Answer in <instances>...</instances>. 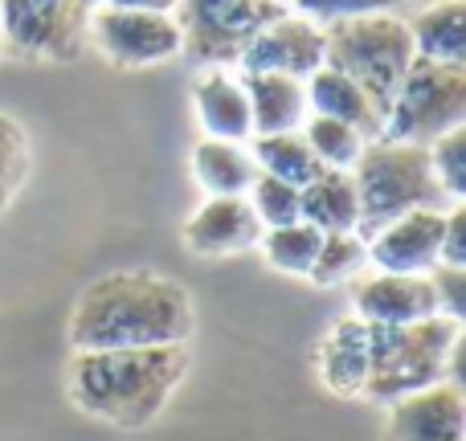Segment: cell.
Returning a JSON list of instances; mask_svg holds the SVG:
<instances>
[{"mask_svg":"<svg viewBox=\"0 0 466 441\" xmlns=\"http://www.w3.org/2000/svg\"><path fill=\"white\" fill-rule=\"evenodd\" d=\"M193 336V303L180 282L152 270H119L90 282L70 315L74 352L164 347Z\"/></svg>","mask_w":466,"mask_h":441,"instance_id":"obj_1","label":"cell"},{"mask_svg":"<svg viewBox=\"0 0 466 441\" xmlns=\"http://www.w3.org/2000/svg\"><path fill=\"white\" fill-rule=\"evenodd\" d=\"M188 372V347H115V352H74L70 401L82 413L119 429H144L164 413Z\"/></svg>","mask_w":466,"mask_h":441,"instance_id":"obj_2","label":"cell"},{"mask_svg":"<svg viewBox=\"0 0 466 441\" xmlns=\"http://www.w3.org/2000/svg\"><path fill=\"white\" fill-rule=\"evenodd\" d=\"M372 331V360L364 401L393 405L421 388L442 380L462 385V323L446 315H430L401 327H369Z\"/></svg>","mask_w":466,"mask_h":441,"instance_id":"obj_3","label":"cell"},{"mask_svg":"<svg viewBox=\"0 0 466 441\" xmlns=\"http://www.w3.org/2000/svg\"><path fill=\"white\" fill-rule=\"evenodd\" d=\"M352 185L360 196V233L364 241L389 221L418 209H451V196L438 185L430 147L397 144V139H369L360 160L352 164Z\"/></svg>","mask_w":466,"mask_h":441,"instance_id":"obj_4","label":"cell"},{"mask_svg":"<svg viewBox=\"0 0 466 441\" xmlns=\"http://www.w3.org/2000/svg\"><path fill=\"white\" fill-rule=\"evenodd\" d=\"M323 25V65L352 78L380 111L389 115L405 70L413 65V37L405 16H336Z\"/></svg>","mask_w":466,"mask_h":441,"instance_id":"obj_5","label":"cell"},{"mask_svg":"<svg viewBox=\"0 0 466 441\" xmlns=\"http://www.w3.org/2000/svg\"><path fill=\"white\" fill-rule=\"evenodd\" d=\"M466 127V65L413 57L385 115V135L430 147L438 135Z\"/></svg>","mask_w":466,"mask_h":441,"instance_id":"obj_6","label":"cell"},{"mask_svg":"<svg viewBox=\"0 0 466 441\" xmlns=\"http://www.w3.org/2000/svg\"><path fill=\"white\" fill-rule=\"evenodd\" d=\"M287 8L274 0H177L180 54L201 70H229L241 49Z\"/></svg>","mask_w":466,"mask_h":441,"instance_id":"obj_7","label":"cell"},{"mask_svg":"<svg viewBox=\"0 0 466 441\" xmlns=\"http://www.w3.org/2000/svg\"><path fill=\"white\" fill-rule=\"evenodd\" d=\"M90 13L86 0H0V41L21 62H78Z\"/></svg>","mask_w":466,"mask_h":441,"instance_id":"obj_8","label":"cell"},{"mask_svg":"<svg viewBox=\"0 0 466 441\" xmlns=\"http://www.w3.org/2000/svg\"><path fill=\"white\" fill-rule=\"evenodd\" d=\"M86 41L111 65L136 70V65H160L180 54V29L172 13H147V8H95L86 21Z\"/></svg>","mask_w":466,"mask_h":441,"instance_id":"obj_9","label":"cell"},{"mask_svg":"<svg viewBox=\"0 0 466 441\" xmlns=\"http://www.w3.org/2000/svg\"><path fill=\"white\" fill-rule=\"evenodd\" d=\"M238 65L241 74H287V78L307 82L323 65V25L287 8L241 49Z\"/></svg>","mask_w":466,"mask_h":441,"instance_id":"obj_10","label":"cell"},{"mask_svg":"<svg viewBox=\"0 0 466 441\" xmlns=\"http://www.w3.org/2000/svg\"><path fill=\"white\" fill-rule=\"evenodd\" d=\"M352 311L369 327H401L438 315V298L430 286V274H385L372 270L356 278Z\"/></svg>","mask_w":466,"mask_h":441,"instance_id":"obj_11","label":"cell"},{"mask_svg":"<svg viewBox=\"0 0 466 441\" xmlns=\"http://www.w3.org/2000/svg\"><path fill=\"white\" fill-rule=\"evenodd\" d=\"M442 225L446 209H418L389 221L385 229H377L364 241L369 266L385 274H430L438 266V249H442Z\"/></svg>","mask_w":466,"mask_h":441,"instance_id":"obj_12","label":"cell"},{"mask_svg":"<svg viewBox=\"0 0 466 441\" xmlns=\"http://www.w3.org/2000/svg\"><path fill=\"white\" fill-rule=\"evenodd\" d=\"M385 441H466V401L462 385L421 388L389 405Z\"/></svg>","mask_w":466,"mask_h":441,"instance_id":"obj_13","label":"cell"},{"mask_svg":"<svg viewBox=\"0 0 466 441\" xmlns=\"http://www.w3.org/2000/svg\"><path fill=\"white\" fill-rule=\"evenodd\" d=\"M262 225L246 196H209L185 221V246L197 257H233L262 241Z\"/></svg>","mask_w":466,"mask_h":441,"instance_id":"obj_14","label":"cell"},{"mask_svg":"<svg viewBox=\"0 0 466 441\" xmlns=\"http://www.w3.org/2000/svg\"><path fill=\"white\" fill-rule=\"evenodd\" d=\"M369 360H372V331L356 315L339 319L319 344V380L336 396H364L369 385Z\"/></svg>","mask_w":466,"mask_h":441,"instance_id":"obj_15","label":"cell"},{"mask_svg":"<svg viewBox=\"0 0 466 441\" xmlns=\"http://www.w3.org/2000/svg\"><path fill=\"white\" fill-rule=\"evenodd\" d=\"M193 106L197 119H201L205 135L213 139H233V144H246L254 135V123H249V98L241 86V74L229 70H205L193 82Z\"/></svg>","mask_w":466,"mask_h":441,"instance_id":"obj_16","label":"cell"},{"mask_svg":"<svg viewBox=\"0 0 466 441\" xmlns=\"http://www.w3.org/2000/svg\"><path fill=\"white\" fill-rule=\"evenodd\" d=\"M307 86V111L323 115V119H339L348 127H356L364 139H380L385 135V111L356 86L352 78H344L331 65H319L311 78L303 82Z\"/></svg>","mask_w":466,"mask_h":441,"instance_id":"obj_17","label":"cell"},{"mask_svg":"<svg viewBox=\"0 0 466 441\" xmlns=\"http://www.w3.org/2000/svg\"><path fill=\"white\" fill-rule=\"evenodd\" d=\"M241 86L249 98V123L254 135H279V131H299L307 111V86L303 78L287 74H241Z\"/></svg>","mask_w":466,"mask_h":441,"instance_id":"obj_18","label":"cell"},{"mask_svg":"<svg viewBox=\"0 0 466 441\" xmlns=\"http://www.w3.org/2000/svg\"><path fill=\"white\" fill-rule=\"evenodd\" d=\"M413 54L430 62L466 65V0H430L405 16Z\"/></svg>","mask_w":466,"mask_h":441,"instance_id":"obj_19","label":"cell"},{"mask_svg":"<svg viewBox=\"0 0 466 441\" xmlns=\"http://www.w3.org/2000/svg\"><path fill=\"white\" fill-rule=\"evenodd\" d=\"M299 221L315 225L319 233H356L360 196H356L352 172L323 168L311 185L299 188Z\"/></svg>","mask_w":466,"mask_h":441,"instance_id":"obj_20","label":"cell"},{"mask_svg":"<svg viewBox=\"0 0 466 441\" xmlns=\"http://www.w3.org/2000/svg\"><path fill=\"white\" fill-rule=\"evenodd\" d=\"M193 176H197V185L213 196H246L258 168H254V155H249L246 144L205 135L201 144L193 147Z\"/></svg>","mask_w":466,"mask_h":441,"instance_id":"obj_21","label":"cell"},{"mask_svg":"<svg viewBox=\"0 0 466 441\" xmlns=\"http://www.w3.org/2000/svg\"><path fill=\"white\" fill-rule=\"evenodd\" d=\"M249 139H254L249 155H254V168L262 172V176L287 180V185L303 188L323 172V164L315 160L311 147H307L303 131H279V135H249Z\"/></svg>","mask_w":466,"mask_h":441,"instance_id":"obj_22","label":"cell"},{"mask_svg":"<svg viewBox=\"0 0 466 441\" xmlns=\"http://www.w3.org/2000/svg\"><path fill=\"white\" fill-rule=\"evenodd\" d=\"M319 241L323 233L307 221H295V225H279V229H266L262 233V254L274 270L282 274H295V278H307L315 266V254H319Z\"/></svg>","mask_w":466,"mask_h":441,"instance_id":"obj_23","label":"cell"},{"mask_svg":"<svg viewBox=\"0 0 466 441\" xmlns=\"http://www.w3.org/2000/svg\"><path fill=\"white\" fill-rule=\"evenodd\" d=\"M299 131H303L315 160L336 172H352V164L360 160L364 144H369L356 127H348V123H339V119H323V115H307Z\"/></svg>","mask_w":466,"mask_h":441,"instance_id":"obj_24","label":"cell"},{"mask_svg":"<svg viewBox=\"0 0 466 441\" xmlns=\"http://www.w3.org/2000/svg\"><path fill=\"white\" fill-rule=\"evenodd\" d=\"M364 266H369V246H364L360 233H323L319 254L307 278L315 286H339L348 278H360Z\"/></svg>","mask_w":466,"mask_h":441,"instance_id":"obj_25","label":"cell"},{"mask_svg":"<svg viewBox=\"0 0 466 441\" xmlns=\"http://www.w3.org/2000/svg\"><path fill=\"white\" fill-rule=\"evenodd\" d=\"M25 176H29V139L13 115L0 111V213L16 201Z\"/></svg>","mask_w":466,"mask_h":441,"instance_id":"obj_26","label":"cell"},{"mask_svg":"<svg viewBox=\"0 0 466 441\" xmlns=\"http://www.w3.org/2000/svg\"><path fill=\"white\" fill-rule=\"evenodd\" d=\"M249 209L262 229H279V225H295L299 221V188L287 185V180H274V176H262L258 172L254 185L246 193Z\"/></svg>","mask_w":466,"mask_h":441,"instance_id":"obj_27","label":"cell"},{"mask_svg":"<svg viewBox=\"0 0 466 441\" xmlns=\"http://www.w3.org/2000/svg\"><path fill=\"white\" fill-rule=\"evenodd\" d=\"M430 164H434L438 185L446 188L454 205L466 196V127H454L430 144Z\"/></svg>","mask_w":466,"mask_h":441,"instance_id":"obj_28","label":"cell"},{"mask_svg":"<svg viewBox=\"0 0 466 441\" xmlns=\"http://www.w3.org/2000/svg\"><path fill=\"white\" fill-rule=\"evenodd\" d=\"M430 0H295V13H307L315 21H336V16H372L389 13L401 16L405 8H421Z\"/></svg>","mask_w":466,"mask_h":441,"instance_id":"obj_29","label":"cell"},{"mask_svg":"<svg viewBox=\"0 0 466 441\" xmlns=\"http://www.w3.org/2000/svg\"><path fill=\"white\" fill-rule=\"evenodd\" d=\"M430 286H434V298H438V315L462 323L466 319V266L438 262L430 270Z\"/></svg>","mask_w":466,"mask_h":441,"instance_id":"obj_30","label":"cell"},{"mask_svg":"<svg viewBox=\"0 0 466 441\" xmlns=\"http://www.w3.org/2000/svg\"><path fill=\"white\" fill-rule=\"evenodd\" d=\"M438 262L446 266H466V205H451L442 225V249H438Z\"/></svg>","mask_w":466,"mask_h":441,"instance_id":"obj_31","label":"cell"},{"mask_svg":"<svg viewBox=\"0 0 466 441\" xmlns=\"http://www.w3.org/2000/svg\"><path fill=\"white\" fill-rule=\"evenodd\" d=\"M90 8H103V5H111V8H147V13H172L177 8V0H86Z\"/></svg>","mask_w":466,"mask_h":441,"instance_id":"obj_32","label":"cell"},{"mask_svg":"<svg viewBox=\"0 0 466 441\" xmlns=\"http://www.w3.org/2000/svg\"><path fill=\"white\" fill-rule=\"evenodd\" d=\"M274 5H282V8H295V0H274Z\"/></svg>","mask_w":466,"mask_h":441,"instance_id":"obj_33","label":"cell"},{"mask_svg":"<svg viewBox=\"0 0 466 441\" xmlns=\"http://www.w3.org/2000/svg\"><path fill=\"white\" fill-rule=\"evenodd\" d=\"M0 54H5V41H0Z\"/></svg>","mask_w":466,"mask_h":441,"instance_id":"obj_34","label":"cell"}]
</instances>
